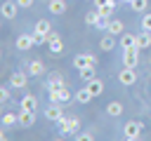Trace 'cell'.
<instances>
[{"label": "cell", "instance_id": "7402d4cb", "mask_svg": "<svg viewBox=\"0 0 151 141\" xmlns=\"http://www.w3.org/2000/svg\"><path fill=\"white\" fill-rule=\"evenodd\" d=\"M125 31V24L120 21V19H111V24H109V28H106V33H123Z\"/></svg>", "mask_w": 151, "mask_h": 141}, {"label": "cell", "instance_id": "8fae6325", "mask_svg": "<svg viewBox=\"0 0 151 141\" xmlns=\"http://www.w3.org/2000/svg\"><path fill=\"white\" fill-rule=\"evenodd\" d=\"M35 125V110H19V127H33Z\"/></svg>", "mask_w": 151, "mask_h": 141}, {"label": "cell", "instance_id": "e575fe53", "mask_svg": "<svg viewBox=\"0 0 151 141\" xmlns=\"http://www.w3.org/2000/svg\"><path fill=\"white\" fill-rule=\"evenodd\" d=\"M78 139H80V141H92V139H94V136H92V134H87V132H85V134H78Z\"/></svg>", "mask_w": 151, "mask_h": 141}, {"label": "cell", "instance_id": "74e56055", "mask_svg": "<svg viewBox=\"0 0 151 141\" xmlns=\"http://www.w3.org/2000/svg\"><path fill=\"white\" fill-rule=\"evenodd\" d=\"M123 2H127V5H130V2H132V0H123Z\"/></svg>", "mask_w": 151, "mask_h": 141}, {"label": "cell", "instance_id": "d6986e66", "mask_svg": "<svg viewBox=\"0 0 151 141\" xmlns=\"http://www.w3.org/2000/svg\"><path fill=\"white\" fill-rule=\"evenodd\" d=\"M149 45H151V33H149V31L137 33V47H139V49H146Z\"/></svg>", "mask_w": 151, "mask_h": 141}, {"label": "cell", "instance_id": "8d00e7d4", "mask_svg": "<svg viewBox=\"0 0 151 141\" xmlns=\"http://www.w3.org/2000/svg\"><path fill=\"white\" fill-rule=\"evenodd\" d=\"M54 38H59V33H54V31H50V33H47V42H50V40H54Z\"/></svg>", "mask_w": 151, "mask_h": 141}, {"label": "cell", "instance_id": "9c48e42d", "mask_svg": "<svg viewBox=\"0 0 151 141\" xmlns=\"http://www.w3.org/2000/svg\"><path fill=\"white\" fill-rule=\"evenodd\" d=\"M14 45H17V49H19V52H28V49L35 45V40H33V33H24V35H19Z\"/></svg>", "mask_w": 151, "mask_h": 141}, {"label": "cell", "instance_id": "e0dca14e", "mask_svg": "<svg viewBox=\"0 0 151 141\" xmlns=\"http://www.w3.org/2000/svg\"><path fill=\"white\" fill-rule=\"evenodd\" d=\"M59 87H64V75H61V73L50 75V80H47V89H59Z\"/></svg>", "mask_w": 151, "mask_h": 141}, {"label": "cell", "instance_id": "cb8c5ba5", "mask_svg": "<svg viewBox=\"0 0 151 141\" xmlns=\"http://www.w3.org/2000/svg\"><path fill=\"white\" fill-rule=\"evenodd\" d=\"M78 73H80V78H83L85 82H90V80H94V78H97V73H94V66H85V68H80Z\"/></svg>", "mask_w": 151, "mask_h": 141}, {"label": "cell", "instance_id": "277c9868", "mask_svg": "<svg viewBox=\"0 0 151 141\" xmlns=\"http://www.w3.org/2000/svg\"><path fill=\"white\" fill-rule=\"evenodd\" d=\"M118 80H120V85L130 87V85H134V82H137V70H134L132 66H125V68L118 73Z\"/></svg>", "mask_w": 151, "mask_h": 141}, {"label": "cell", "instance_id": "6da1fadb", "mask_svg": "<svg viewBox=\"0 0 151 141\" xmlns=\"http://www.w3.org/2000/svg\"><path fill=\"white\" fill-rule=\"evenodd\" d=\"M57 127H59V132L61 134H73V132H78V127H80V122H78V118H66V115H61L59 120H57Z\"/></svg>", "mask_w": 151, "mask_h": 141}, {"label": "cell", "instance_id": "603a6c76", "mask_svg": "<svg viewBox=\"0 0 151 141\" xmlns=\"http://www.w3.org/2000/svg\"><path fill=\"white\" fill-rule=\"evenodd\" d=\"M99 16H101V14H99V9L94 7V9H90V12L85 14V24H87V26H97V21H99Z\"/></svg>", "mask_w": 151, "mask_h": 141}, {"label": "cell", "instance_id": "f1b7e54d", "mask_svg": "<svg viewBox=\"0 0 151 141\" xmlns=\"http://www.w3.org/2000/svg\"><path fill=\"white\" fill-rule=\"evenodd\" d=\"M97 9H99V14H101V16H111V14L116 12V0H113V2H109V5H104V7H97Z\"/></svg>", "mask_w": 151, "mask_h": 141}, {"label": "cell", "instance_id": "7c38bea8", "mask_svg": "<svg viewBox=\"0 0 151 141\" xmlns=\"http://www.w3.org/2000/svg\"><path fill=\"white\" fill-rule=\"evenodd\" d=\"M19 108H24V110H35V108H38V99H35L33 94H24Z\"/></svg>", "mask_w": 151, "mask_h": 141}, {"label": "cell", "instance_id": "30bf717a", "mask_svg": "<svg viewBox=\"0 0 151 141\" xmlns=\"http://www.w3.org/2000/svg\"><path fill=\"white\" fill-rule=\"evenodd\" d=\"M73 66L80 70V68H85V66H97V56L94 54H78L76 59H73Z\"/></svg>", "mask_w": 151, "mask_h": 141}, {"label": "cell", "instance_id": "9a60e30c", "mask_svg": "<svg viewBox=\"0 0 151 141\" xmlns=\"http://www.w3.org/2000/svg\"><path fill=\"white\" fill-rule=\"evenodd\" d=\"M47 45H50V54H54V56H61V54H64V42H61V38H54V40H50Z\"/></svg>", "mask_w": 151, "mask_h": 141}, {"label": "cell", "instance_id": "ba28073f", "mask_svg": "<svg viewBox=\"0 0 151 141\" xmlns=\"http://www.w3.org/2000/svg\"><path fill=\"white\" fill-rule=\"evenodd\" d=\"M0 12H2L5 19H14L17 12H19V2H17V0H5L2 7H0Z\"/></svg>", "mask_w": 151, "mask_h": 141}, {"label": "cell", "instance_id": "d4e9b609", "mask_svg": "<svg viewBox=\"0 0 151 141\" xmlns=\"http://www.w3.org/2000/svg\"><path fill=\"white\" fill-rule=\"evenodd\" d=\"M106 113H109V115H111V118H118V115H120V113H123V106H120V103H118V101H111V103H109V106H106Z\"/></svg>", "mask_w": 151, "mask_h": 141}, {"label": "cell", "instance_id": "8992f818", "mask_svg": "<svg viewBox=\"0 0 151 141\" xmlns=\"http://www.w3.org/2000/svg\"><path fill=\"white\" fill-rule=\"evenodd\" d=\"M26 82H28V75H26L24 70H14V73L9 75V87H12V89H24Z\"/></svg>", "mask_w": 151, "mask_h": 141}, {"label": "cell", "instance_id": "5bb4252c", "mask_svg": "<svg viewBox=\"0 0 151 141\" xmlns=\"http://www.w3.org/2000/svg\"><path fill=\"white\" fill-rule=\"evenodd\" d=\"M85 87L92 92V96H99L101 92H104V82L99 80V78H94V80H90V82H85Z\"/></svg>", "mask_w": 151, "mask_h": 141}, {"label": "cell", "instance_id": "ac0fdd59", "mask_svg": "<svg viewBox=\"0 0 151 141\" xmlns=\"http://www.w3.org/2000/svg\"><path fill=\"white\" fill-rule=\"evenodd\" d=\"M92 99H94V96H92V92H90L87 87H83V89L76 92V101H78V103H90Z\"/></svg>", "mask_w": 151, "mask_h": 141}, {"label": "cell", "instance_id": "f546056e", "mask_svg": "<svg viewBox=\"0 0 151 141\" xmlns=\"http://www.w3.org/2000/svg\"><path fill=\"white\" fill-rule=\"evenodd\" d=\"M33 40H35V45H42V42H47V33H40V31H33Z\"/></svg>", "mask_w": 151, "mask_h": 141}, {"label": "cell", "instance_id": "83f0119b", "mask_svg": "<svg viewBox=\"0 0 151 141\" xmlns=\"http://www.w3.org/2000/svg\"><path fill=\"white\" fill-rule=\"evenodd\" d=\"M33 31H40V33H50V31H52V26H50V21H47V19H40V21H35Z\"/></svg>", "mask_w": 151, "mask_h": 141}, {"label": "cell", "instance_id": "484cf974", "mask_svg": "<svg viewBox=\"0 0 151 141\" xmlns=\"http://www.w3.org/2000/svg\"><path fill=\"white\" fill-rule=\"evenodd\" d=\"M2 125H5V127L19 125V113H5V115H2Z\"/></svg>", "mask_w": 151, "mask_h": 141}, {"label": "cell", "instance_id": "d6a6232c", "mask_svg": "<svg viewBox=\"0 0 151 141\" xmlns=\"http://www.w3.org/2000/svg\"><path fill=\"white\" fill-rule=\"evenodd\" d=\"M7 99H9V89L2 87V89H0V101H7Z\"/></svg>", "mask_w": 151, "mask_h": 141}, {"label": "cell", "instance_id": "836d02e7", "mask_svg": "<svg viewBox=\"0 0 151 141\" xmlns=\"http://www.w3.org/2000/svg\"><path fill=\"white\" fill-rule=\"evenodd\" d=\"M17 2H19V7H24V9H26V7H31L35 0H17Z\"/></svg>", "mask_w": 151, "mask_h": 141}, {"label": "cell", "instance_id": "3957f363", "mask_svg": "<svg viewBox=\"0 0 151 141\" xmlns=\"http://www.w3.org/2000/svg\"><path fill=\"white\" fill-rule=\"evenodd\" d=\"M142 122L139 120H130V122H125V127H123V136L125 139H130V141H134L139 134H142Z\"/></svg>", "mask_w": 151, "mask_h": 141}, {"label": "cell", "instance_id": "1f68e13d", "mask_svg": "<svg viewBox=\"0 0 151 141\" xmlns=\"http://www.w3.org/2000/svg\"><path fill=\"white\" fill-rule=\"evenodd\" d=\"M142 31H149L151 33V14H144L142 16Z\"/></svg>", "mask_w": 151, "mask_h": 141}, {"label": "cell", "instance_id": "2e32d148", "mask_svg": "<svg viewBox=\"0 0 151 141\" xmlns=\"http://www.w3.org/2000/svg\"><path fill=\"white\" fill-rule=\"evenodd\" d=\"M99 47H101L104 52H111V49L116 47V38H113V33H106V35L101 38V42H99Z\"/></svg>", "mask_w": 151, "mask_h": 141}, {"label": "cell", "instance_id": "4316f807", "mask_svg": "<svg viewBox=\"0 0 151 141\" xmlns=\"http://www.w3.org/2000/svg\"><path fill=\"white\" fill-rule=\"evenodd\" d=\"M130 7H132V12L144 14V12H146V7H149V0H132V2H130Z\"/></svg>", "mask_w": 151, "mask_h": 141}, {"label": "cell", "instance_id": "44dd1931", "mask_svg": "<svg viewBox=\"0 0 151 141\" xmlns=\"http://www.w3.org/2000/svg\"><path fill=\"white\" fill-rule=\"evenodd\" d=\"M47 7H50L52 14H64V12H66V2H64V0H50Z\"/></svg>", "mask_w": 151, "mask_h": 141}, {"label": "cell", "instance_id": "7a4b0ae2", "mask_svg": "<svg viewBox=\"0 0 151 141\" xmlns=\"http://www.w3.org/2000/svg\"><path fill=\"white\" fill-rule=\"evenodd\" d=\"M47 96H50V101H54V103H68L71 99H76V94H71V89H66V87L47 89Z\"/></svg>", "mask_w": 151, "mask_h": 141}, {"label": "cell", "instance_id": "5b68a950", "mask_svg": "<svg viewBox=\"0 0 151 141\" xmlns=\"http://www.w3.org/2000/svg\"><path fill=\"white\" fill-rule=\"evenodd\" d=\"M123 63H125V66H132V68H137V63H139V47L123 49Z\"/></svg>", "mask_w": 151, "mask_h": 141}, {"label": "cell", "instance_id": "ffe728a7", "mask_svg": "<svg viewBox=\"0 0 151 141\" xmlns=\"http://www.w3.org/2000/svg\"><path fill=\"white\" fill-rule=\"evenodd\" d=\"M42 73H45V66H42V61L33 59V61L28 63V75H42Z\"/></svg>", "mask_w": 151, "mask_h": 141}, {"label": "cell", "instance_id": "4fadbf2b", "mask_svg": "<svg viewBox=\"0 0 151 141\" xmlns=\"http://www.w3.org/2000/svg\"><path fill=\"white\" fill-rule=\"evenodd\" d=\"M120 47H123V49L137 47V35H134V33H123V35H120Z\"/></svg>", "mask_w": 151, "mask_h": 141}, {"label": "cell", "instance_id": "d590c367", "mask_svg": "<svg viewBox=\"0 0 151 141\" xmlns=\"http://www.w3.org/2000/svg\"><path fill=\"white\" fill-rule=\"evenodd\" d=\"M109 2H113V0H94V7H104V5H109Z\"/></svg>", "mask_w": 151, "mask_h": 141}, {"label": "cell", "instance_id": "4dcf8cb0", "mask_svg": "<svg viewBox=\"0 0 151 141\" xmlns=\"http://www.w3.org/2000/svg\"><path fill=\"white\" fill-rule=\"evenodd\" d=\"M109 24H111V16H99V21H97V28L106 31V28H109Z\"/></svg>", "mask_w": 151, "mask_h": 141}, {"label": "cell", "instance_id": "52a82bcc", "mask_svg": "<svg viewBox=\"0 0 151 141\" xmlns=\"http://www.w3.org/2000/svg\"><path fill=\"white\" fill-rule=\"evenodd\" d=\"M61 115H64V103H54V101H50V106L45 108V118L52 120V122H57Z\"/></svg>", "mask_w": 151, "mask_h": 141}]
</instances>
